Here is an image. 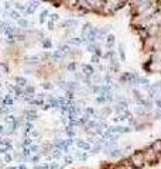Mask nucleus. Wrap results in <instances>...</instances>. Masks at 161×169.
Returning a JSON list of instances; mask_svg holds the SVG:
<instances>
[{"label":"nucleus","mask_w":161,"mask_h":169,"mask_svg":"<svg viewBox=\"0 0 161 169\" xmlns=\"http://www.w3.org/2000/svg\"><path fill=\"white\" fill-rule=\"evenodd\" d=\"M129 164L133 166V169H141L144 168V165L147 164L146 157H144V152L141 151H136L134 154H131L129 158Z\"/></svg>","instance_id":"f257e3e1"},{"label":"nucleus","mask_w":161,"mask_h":169,"mask_svg":"<svg viewBox=\"0 0 161 169\" xmlns=\"http://www.w3.org/2000/svg\"><path fill=\"white\" fill-rule=\"evenodd\" d=\"M82 71H84V75H85L88 79H89L91 76H93V68H92L91 65H84V66H82Z\"/></svg>","instance_id":"f03ea898"},{"label":"nucleus","mask_w":161,"mask_h":169,"mask_svg":"<svg viewBox=\"0 0 161 169\" xmlns=\"http://www.w3.org/2000/svg\"><path fill=\"white\" fill-rule=\"evenodd\" d=\"M150 148L154 151V152H155V154H161V139L154 141V142L150 145Z\"/></svg>","instance_id":"7ed1b4c3"},{"label":"nucleus","mask_w":161,"mask_h":169,"mask_svg":"<svg viewBox=\"0 0 161 169\" xmlns=\"http://www.w3.org/2000/svg\"><path fill=\"white\" fill-rule=\"evenodd\" d=\"M76 145L81 148V149H85V151H89V149H91V144L82 141V139H78V141H76Z\"/></svg>","instance_id":"20e7f679"},{"label":"nucleus","mask_w":161,"mask_h":169,"mask_svg":"<svg viewBox=\"0 0 161 169\" xmlns=\"http://www.w3.org/2000/svg\"><path fill=\"white\" fill-rule=\"evenodd\" d=\"M107 155H109L110 158H119V157H122V155H123V151H122V149H119V148H116V149L110 151Z\"/></svg>","instance_id":"39448f33"},{"label":"nucleus","mask_w":161,"mask_h":169,"mask_svg":"<svg viewBox=\"0 0 161 169\" xmlns=\"http://www.w3.org/2000/svg\"><path fill=\"white\" fill-rule=\"evenodd\" d=\"M119 55H120L122 62H124V61H126V54H124V47H123V44L119 45Z\"/></svg>","instance_id":"423d86ee"},{"label":"nucleus","mask_w":161,"mask_h":169,"mask_svg":"<svg viewBox=\"0 0 161 169\" xmlns=\"http://www.w3.org/2000/svg\"><path fill=\"white\" fill-rule=\"evenodd\" d=\"M106 44H107V47H113V44H115V35L113 34H110V35H107V38H106Z\"/></svg>","instance_id":"0eeeda50"},{"label":"nucleus","mask_w":161,"mask_h":169,"mask_svg":"<svg viewBox=\"0 0 161 169\" xmlns=\"http://www.w3.org/2000/svg\"><path fill=\"white\" fill-rule=\"evenodd\" d=\"M68 42H69V44H72V45H79V44L82 42V40H81V38H71Z\"/></svg>","instance_id":"6e6552de"},{"label":"nucleus","mask_w":161,"mask_h":169,"mask_svg":"<svg viewBox=\"0 0 161 169\" xmlns=\"http://www.w3.org/2000/svg\"><path fill=\"white\" fill-rule=\"evenodd\" d=\"M10 16H11V19H13V20H16V21L20 20V14H19L17 11H11Z\"/></svg>","instance_id":"1a4fd4ad"},{"label":"nucleus","mask_w":161,"mask_h":169,"mask_svg":"<svg viewBox=\"0 0 161 169\" xmlns=\"http://www.w3.org/2000/svg\"><path fill=\"white\" fill-rule=\"evenodd\" d=\"M85 114H88V116H95V110H93V109H91V107H86L85 109Z\"/></svg>","instance_id":"9d476101"},{"label":"nucleus","mask_w":161,"mask_h":169,"mask_svg":"<svg viewBox=\"0 0 161 169\" xmlns=\"http://www.w3.org/2000/svg\"><path fill=\"white\" fill-rule=\"evenodd\" d=\"M66 134H68L69 137H74V135H75V131H74L71 127H68V128H66Z\"/></svg>","instance_id":"9b49d317"},{"label":"nucleus","mask_w":161,"mask_h":169,"mask_svg":"<svg viewBox=\"0 0 161 169\" xmlns=\"http://www.w3.org/2000/svg\"><path fill=\"white\" fill-rule=\"evenodd\" d=\"M59 51H62V52H69V47H68V45H61V47H59Z\"/></svg>","instance_id":"f8f14e48"},{"label":"nucleus","mask_w":161,"mask_h":169,"mask_svg":"<svg viewBox=\"0 0 161 169\" xmlns=\"http://www.w3.org/2000/svg\"><path fill=\"white\" fill-rule=\"evenodd\" d=\"M16 82H17V83H20V86H24V84L27 83L23 78H16Z\"/></svg>","instance_id":"ddd939ff"},{"label":"nucleus","mask_w":161,"mask_h":169,"mask_svg":"<svg viewBox=\"0 0 161 169\" xmlns=\"http://www.w3.org/2000/svg\"><path fill=\"white\" fill-rule=\"evenodd\" d=\"M23 154H24L26 157H30V154H31V149H30V148H24V149H23Z\"/></svg>","instance_id":"4468645a"},{"label":"nucleus","mask_w":161,"mask_h":169,"mask_svg":"<svg viewBox=\"0 0 161 169\" xmlns=\"http://www.w3.org/2000/svg\"><path fill=\"white\" fill-rule=\"evenodd\" d=\"M19 24H20V25H23V27H27V25H28V21L20 19V20H19Z\"/></svg>","instance_id":"2eb2a0df"},{"label":"nucleus","mask_w":161,"mask_h":169,"mask_svg":"<svg viewBox=\"0 0 161 169\" xmlns=\"http://www.w3.org/2000/svg\"><path fill=\"white\" fill-rule=\"evenodd\" d=\"M53 157L54 158H59V157H61V151H59V149H55L54 154H53Z\"/></svg>","instance_id":"dca6fc26"},{"label":"nucleus","mask_w":161,"mask_h":169,"mask_svg":"<svg viewBox=\"0 0 161 169\" xmlns=\"http://www.w3.org/2000/svg\"><path fill=\"white\" fill-rule=\"evenodd\" d=\"M31 130H32V124L31 123H27V124H26V134H27L28 131H31Z\"/></svg>","instance_id":"f3484780"},{"label":"nucleus","mask_w":161,"mask_h":169,"mask_svg":"<svg viewBox=\"0 0 161 169\" xmlns=\"http://www.w3.org/2000/svg\"><path fill=\"white\" fill-rule=\"evenodd\" d=\"M54 58H55V59H59V58H62V54H61V51H57V52H54Z\"/></svg>","instance_id":"a211bd4d"},{"label":"nucleus","mask_w":161,"mask_h":169,"mask_svg":"<svg viewBox=\"0 0 161 169\" xmlns=\"http://www.w3.org/2000/svg\"><path fill=\"white\" fill-rule=\"evenodd\" d=\"M96 102L97 103H105V102H106V97H105V96H100V97L96 99Z\"/></svg>","instance_id":"6ab92c4d"},{"label":"nucleus","mask_w":161,"mask_h":169,"mask_svg":"<svg viewBox=\"0 0 161 169\" xmlns=\"http://www.w3.org/2000/svg\"><path fill=\"white\" fill-rule=\"evenodd\" d=\"M23 145H24V147H28V145H31V139H30V138H27V139H24V142H23Z\"/></svg>","instance_id":"aec40b11"},{"label":"nucleus","mask_w":161,"mask_h":169,"mask_svg":"<svg viewBox=\"0 0 161 169\" xmlns=\"http://www.w3.org/2000/svg\"><path fill=\"white\" fill-rule=\"evenodd\" d=\"M50 166V169H58L59 168V165L58 164H51V165H48Z\"/></svg>","instance_id":"412c9836"},{"label":"nucleus","mask_w":161,"mask_h":169,"mask_svg":"<svg viewBox=\"0 0 161 169\" xmlns=\"http://www.w3.org/2000/svg\"><path fill=\"white\" fill-rule=\"evenodd\" d=\"M97 61H99V56H97V55H93V56H92V62L97 63Z\"/></svg>","instance_id":"4be33fe9"},{"label":"nucleus","mask_w":161,"mask_h":169,"mask_svg":"<svg viewBox=\"0 0 161 169\" xmlns=\"http://www.w3.org/2000/svg\"><path fill=\"white\" fill-rule=\"evenodd\" d=\"M66 164H72V158H71V157H66V158H65V165H66Z\"/></svg>","instance_id":"5701e85b"},{"label":"nucleus","mask_w":161,"mask_h":169,"mask_svg":"<svg viewBox=\"0 0 161 169\" xmlns=\"http://www.w3.org/2000/svg\"><path fill=\"white\" fill-rule=\"evenodd\" d=\"M58 17H59L58 14H51V20H53V21H57V20H58Z\"/></svg>","instance_id":"b1692460"},{"label":"nucleus","mask_w":161,"mask_h":169,"mask_svg":"<svg viewBox=\"0 0 161 169\" xmlns=\"http://www.w3.org/2000/svg\"><path fill=\"white\" fill-rule=\"evenodd\" d=\"M75 79L76 80H81V79H82V75L78 74V72H75Z\"/></svg>","instance_id":"393cba45"},{"label":"nucleus","mask_w":161,"mask_h":169,"mask_svg":"<svg viewBox=\"0 0 161 169\" xmlns=\"http://www.w3.org/2000/svg\"><path fill=\"white\" fill-rule=\"evenodd\" d=\"M16 7H17L19 10H24V9H26V7H24L23 4H20V3H17V4H16Z\"/></svg>","instance_id":"a878e982"},{"label":"nucleus","mask_w":161,"mask_h":169,"mask_svg":"<svg viewBox=\"0 0 161 169\" xmlns=\"http://www.w3.org/2000/svg\"><path fill=\"white\" fill-rule=\"evenodd\" d=\"M4 161H6V162H10V161H11V157L6 154V155H4Z\"/></svg>","instance_id":"bb28decb"},{"label":"nucleus","mask_w":161,"mask_h":169,"mask_svg":"<svg viewBox=\"0 0 161 169\" xmlns=\"http://www.w3.org/2000/svg\"><path fill=\"white\" fill-rule=\"evenodd\" d=\"M44 47H45V48H50V47H51V42H50V41H45V42H44Z\"/></svg>","instance_id":"cd10ccee"},{"label":"nucleus","mask_w":161,"mask_h":169,"mask_svg":"<svg viewBox=\"0 0 161 169\" xmlns=\"http://www.w3.org/2000/svg\"><path fill=\"white\" fill-rule=\"evenodd\" d=\"M30 149H31L32 152H35V151H38V147H37V145H32V147L30 148Z\"/></svg>","instance_id":"c85d7f7f"},{"label":"nucleus","mask_w":161,"mask_h":169,"mask_svg":"<svg viewBox=\"0 0 161 169\" xmlns=\"http://www.w3.org/2000/svg\"><path fill=\"white\" fill-rule=\"evenodd\" d=\"M44 89H53V86H51L50 83H45L44 84Z\"/></svg>","instance_id":"c756f323"},{"label":"nucleus","mask_w":161,"mask_h":169,"mask_svg":"<svg viewBox=\"0 0 161 169\" xmlns=\"http://www.w3.org/2000/svg\"><path fill=\"white\" fill-rule=\"evenodd\" d=\"M53 27H54L53 21H50V23H48V28H50V30H53Z\"/></svg>","instance_id":"7c9ffc66"},{"label":"nucleus","mask_w":161,"mask_h":169,"mask_svg":"<svg viewBox=\"0 0 161 169\" xmlns=\"http://www.w3.org/2000/svg\"><path fill=\"white\" fill-rule=\"evenodd\" d=\"M68 69H75V63H71V65L68 66Z\"/></svg>","instance_id":"2f4dec72"},{"label":"nucleus","mask_w":161,"mask_h":169,"mask_svg":"<svg viewBox=\"0 0 161 169\" xmlns=\"http://www.w3.org/2000/svg\"><path fill=\"white\" fill-rule=\"evenodd\" d=\"M3 130H4V127H3V126H0V134L3 133Z\"/></svg>","instance_id":"473e14b6"},{"label":"nucleus","mask_w":161,"mask_h":169,"mask_svg":"<svg viewBox=\"0 0 161 169\" xmlns=\"http://www.w3.org/2000/svg\"><path fill=\"white\" fill-rule=\"evenodd\" d=\"M113 169H124V168H122V166H116V168H113Z\"/></svg>","instance_id":"72a5a7b5"},{"label":"nucleus","mask_w":161,"mask_h":169,"mask_svg":"<svg viewBox=\"0 0 161 169\" xmlns=\"http://www.w3.org/2000/svg\"><path fill=\"white\" fill-rule=\"evenodd\" d=\"M20 169H27V168H26V166H24V165H23V166H20Z\"/></svg>","instance_id":"f704fd0d"},{"label":"nucleus","mask_w":161,"mask_h":169,"mask_svg":"<svg viewBox=\"0 0 161 169\" xmlns=\"http://www.w3.org/2000/svg\"><path fill=\"white\" fill-rule=\"evenodd\" d=\"M9 169H16V168H9Z\"/></svg>","instance_id":"c9c22d12"}]
</instances>
